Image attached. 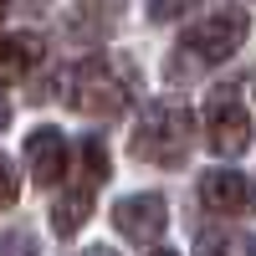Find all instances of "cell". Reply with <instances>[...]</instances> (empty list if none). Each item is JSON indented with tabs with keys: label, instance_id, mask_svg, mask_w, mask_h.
<instances>
[{
	"label": "cell",
	"instance_id": "277c9868",
	"mask_svg": "<svg viewBox=\"0 0 256 256\" xmlns=\"http://www.w3.org/2000/svg\"><path fill=\"white\" fill-rule=\"evenodd\" d=\"M205 144L216 148L220 159L241 154V148L251 144V118L241 108V92L236 88H216L205 102Z\"/></svg>",
	"mask_w": 256,
	"mask_h": 256
},
{
	"label": "cell",
	"instance_id": "8992f818",
	"mask_svg": "<svg viewBox=\"0 0 256 256\" xmlns=\"http://www.w3.org/2000/svg\"><path fill=\"white\" fill-rule=\"evenodd\" d=\"M113 226L123 230L128 241L138 246H154L169 226V210H164V195H123L113 205Z\"/></svg>",
	"mask_w": 256,
	"mask_h": 256
},
{
	"label": "cell",
	"instance_id": "ba28073f",
	"mask_svg": "<svg viewBox=\"0 0 256 256\" xmlns=\"http://www.w3.org/2000/svg\"><path fill=\"white\" fill-rule=\"evenodd\" d=\"M41 62V41L31 31H16V36H0V88L20 82L31 67Z\"/></svg>",
	"mask_w": 256,
	"mask_h": 256
},
{
	"label": "cell",
	"instance_id": "7c38bea8",
	"mask_svg": "<svg viewBox=\"0 0 256 256\" xmlns=\"http://www.w3.org/2000/svg\"><path fill=\"white\" fill-rule=\"evenodd\" d=\"M16 195H20V174H16V164L0 154V210H10Z\"/></svg>",
	"mask_w": 256,
	"mask_h": 256
},
{
	"label": "cell",
	"instance_id": "3957f363",
	"mask_svg": "<svg viewBox=\"0 0 256 256\" xmlns=\"http://www.w3.org/2000/svg\"><path fill=\"white\" fill-rule=\"evenodd\" d=\"M72 108L88 113V118H118L128 108V88L118 82V72L108 67V62H82V67L72 72Z\"/></svg>",
	"mask_w": 256,
	"mask_h": 256
},
{
	"label": "cell",
	"instance_id": "5bb4252c",
	"mask_svg": "<svg viewBox=\"0 0 256 256\" xmlns=\"http://www.w3.org/2000/svg\"><path fill=\"white\" fill-rule=\"evenodd\" d=\"M0 256H31V241L26 236H0Z\"/></svg>",
	"mask_w": 256,
	"mask_h": 256
},
{
	"label": "cell",
	"instance_id": "7a4b0ae2",
	"mask_svg": "<svg viewBox=\"0 0 256 256\" xmlns=\"http://www.w3.org/2000/svg\"><path fill=\"white\" fill-rule=\"evenodd\" d=\"M246 26H251L246 10H241V6H226V10H216V16H205L200 26H190L180 46L195 56L200 67H216V62L236 56V46L246 41Z\"/></svg>",
	"mask_w": 256,
	"mask_h": 256
},
{
	"label": "cell",
	"instance_id": "4fadbf2b",
	"mask_svg": "<svg viewBox=\"0 0 256 256\" xmlns=\"http://www.w3.org/2000/svg\"><path fill=\"white\" fill-rule=\"evenodd\" d=\"M200 0H148V16L154 20H180L184 10H195Z\"/></svg>",
	"mask_w": 256,
	"mask_h": 256
},
{
	"label": "cell",
	"instance_id": "2e32d148",
	"mask_svg": "<svg viewBox=\"0 0 256 256\" xmlns=\"http://www.w3.org/2000/svg\"><path fill=\"white\" fill-rule=\"evenodd\" d=\"M154 256H174V251H154Z\"/></svg>",
	"mask_w": 256,
	"mask_h": 256
},
{
	"label": "cell",
	"instance_id": "9a60e30c",
	"mask_svg": "<svg viewBox=\"0 0 256 256\" xmlns=\"http://www.w3.org/2000/svg\"><path fill=\"white\" fill-rule=\"evenodd\" d=\"M82 256H118V251H108V246H92V251H82Z\"/></svg>",
	"mask_w": 256,
	"mask_h": 256
},
{
	"label": "cell",
	"instance_id": "9c48e42d",
	"mask_svg": "<svg viewBox=\"0 0 256 256\" xmlns=\"http://www.w3.org/2000/svg\"><path fill=\"white\" fill-rule=\"evenodd\" d=\"M88 216H92V184L82 180L77 190H67V195L52 205V230L56 236H72V230L88 226Z\"/></svg>",
	"mask_w": 256,
	"mask_h": 256
},
{
	"label": "cell",
	"instance_id": "6da1fadb",
	"mask_svg": "<svg viewBox=\"0 0 256 256\" xmlns=\"http://www.w3.org/2000/svg\"><path fill=\"white\" fill-rule=\"evenodd\" d=\"M190 138H195V118H190L184 102H154V108H144L134 138H128V154L144 164L174 169L190 154Z\"/></svg>",
	"mask_w": 256,
	"mask_h": 256
},
{
	"label": "cell",
	"instance_id": "30bf717a",
	"mask_svg": "<svg viewBox=\"0 0 256 256\" xmlns=\"http://www.w3.org/2000/svg\"><path fill=\"white\" fill-rule=\"evenodd\" d=\"M200 256H256V241L246 230H205L200 236Z\"/></svg>",
	"mask_w": 256,
	"mask_h": 256
},
{
	"label": "cell",
	"instance_id": "5b68a950",
	"mask_svg": "<svg viewBox=\"0 0 256 256\" xmlns=\"http://www.w3.org/2000/svg\"><path fill=\"white\" fill-rule=\"evenodd\" d=\"M200 200L216 216H251L256 210V180L241 169H210L200 180Z\"/></svg>",
	"mask_w": 256,
	"mask_h": 256
},
{
	"label": "cell",
	"instance_id": "52a82bcc",
	"mask_svg": "<svg viewBox=\"0 0 256 256\" xmlns=\"http://www.w3.org/2000/svg\"><path fill=\"white\" fill-rule=\"evenodd\" d=\"M26 159H31V174L36 184H56V180H67V138L56 134V128H31L26 134Z\"/></svg>",
	"mask_w": 256,
	"mask_h": 256
},
{
	"label": "cell",
	"instance_id": "e0dca14e",
	"mask_svg": "<svg viewBox=\"0 0 256 256\" xmlns=\"http://www.w3.org/2000/svg\"><path fill=\"white\" fill-rule=\"evenodd\" d=\"M0 16H6V0H0Z\"/></svg>",
	"mask_w": 256,
	"mask_h": 256
},
{
	"label": "cell",
	"instance_id": "8fae6325",
	"mask_svg": "<svg viewBox=\"0 0 256 256\" xmlns=\"http://www.w3.org/2000/svg\"><path fill=\"white\" fill-rule=\"evenodd\" d=\"M82 174H88V184H102V180L113 174V169H108V148H102L98 134L82 138Z\"/></svg>",
	"mask_w": 256,
	"mask_h": 256
}]
</instances>
